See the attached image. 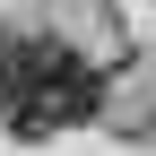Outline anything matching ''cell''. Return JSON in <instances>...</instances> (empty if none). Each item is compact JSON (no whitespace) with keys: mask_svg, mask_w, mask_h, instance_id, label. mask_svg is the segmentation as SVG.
Segmentation results:
<instances>
[{"mask_svg":"<svg viewBox=\"0 0 156 156\" xmlns=\"http://www.w3.org/2000/svg\"><path fill=\"white\" fill-rule=\"evenodd\" d=\"M95 113H104L95 61H78L61 35H9V113H0V130L61 139V130H87Z\"/></svg>","mask_w":156,"mask_h":156,"instance_id":"6da1fadb","label":"cell"},{"mask_svg":"<svg viewBox=\"0 0 156 156\" xmlns=\"http://www.w3.org/2000/svg\"><path fill=\"white\" fill-rule=\"evenodd\" d=\"M0 113H9V35H0Z\"/></svg>","mask_w":156,"mask_h":156,"instance_id":"7a4b0ae2","label":"cell"}]
</instances>
